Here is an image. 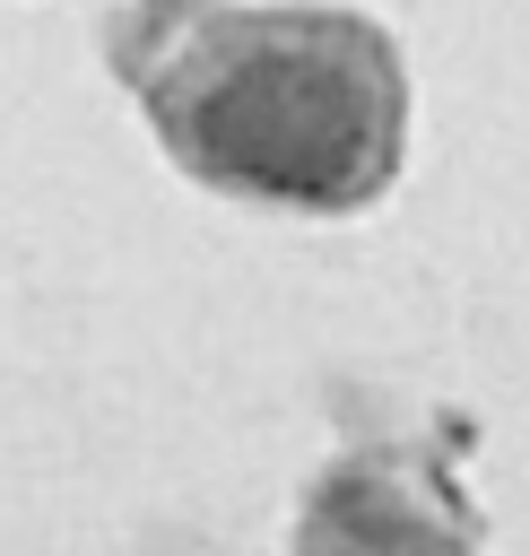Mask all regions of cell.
<instances>
[{"instance_id": "6da1fadb", "label": "cell", "mask_w": 530, "mask_h": 556, "mask_svg": "<svg viewBox=\"0 0 530 556\" xmlns=\"http://www.w3.org/2000/svg\"><path fill=\"white\" fill-rule=\"evenodd\" d=\"M165 104L200 174L261 200H295V208H348L382 191V174L400 165V122H408L391 43L339 9L226 26L174 78Z\"/></svg>"}, {"instance_id": "7a4b0ae2", "label": "cell", "mask_w": 530, "mask_h": 556, "mask_svg": "<svg viewBox=\"0 0 530 556\" xmlns=\"http://www.w3.org/2000/svg\"><path fill=\"white\" fill-rule=\"evenodd\" d=\"M304 556H460V547L426 521V504H417L408 486L356 469V478H339V486L313 504Z\"/></svg>"}]
</instances>
